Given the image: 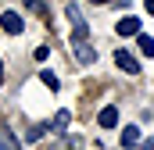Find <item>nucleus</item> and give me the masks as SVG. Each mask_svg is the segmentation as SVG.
I'll list each match as a JSON object with an SVG mask.
<instances>
[{
	"mask_svg": "<svg viewBox=\"0 0 154 150\" xmlns=\"http://www.w3.org/2000/svg\"><path fill=\"white\" fill-rule=\"evenodd\" d=\"M68 18H72V25H82V11H79L75 4H68V11H65Z\"/></svg>",
	"mask_w": 154,
	"mask_h": 150,
	"instance_id": "11",
	"label": "nucleus"
},
{
	"mask_svg": "<svg viewBox=\"0 0 154 150\" xmlns=\"http://www.w3.org/2000/svg\"><path fill=\"white\" fill-rule=\"evenodd\" d=\"M147 14H154V0H147Z\"/></svg>",
	"mask_w": 154,
	"mask_h": 150,
	"instance_id": "16",
	"label": "nucleus"
},
{
	"mask_svg": "<svg viewBox=\"0 0 154 150\" xmlns=\"http://www.w3.org/2000/svg\"><path fill=\"white\" fill-rule=\"evenodd\" d=\"M39 79H43V86H50V89H57V86H61L54 72H39Z\"/></svg>",
	"mask_w": 154,
	"mask_h": 150,
	"instance_id": "10",
	"label": "nucleus"
},
{
	"mask_svg": "<svg viewBox=\"0 0 154 150\" xmlns=\"http://www.w3.org/2000/svg\"><path fill=\"white\" fill-rule=\"evenodd\" d=\"M143 150H154V136H147V140H143Z\"/></svg>",
	"mask_w": 154,
	"mask_h": 150,
	"instance_id": "15",
	"label": "nucleus"
},
{
	"mask_svg": "<svg viewBox=\"0 0 154 150\" xmlns=\"http://www.w3.org/2000/svg\"><path fill=\"white\" fill-rule=\"evenodd\" d=\"M68 122H72V114H68V111H57V118H54V129H57V132H65V129H68Z\"/></svg>",
	"mask_w": 154,
	"mask_h": 150,
	"instance_id": "9",
	"label": "nucleus"
},
{
	"mask_svg": "<svg viewBox=\"0 0 154 150\" xmlns=\"http://www.w3.org/2000/svg\"><path fill=\"white\" fill-rule=\"evenodd\" d=\"M0 150H18V140H14L7 129H0Z\"/></svg>",
	"mask_w": 154,
	"mask_h": 150,
	"instance_id": "8",
	"label": "nucleus"
},
{
	"mask_svg": "<svg viewBox=\"0 0 154 150\" xmlns=\"http://www.w3.org/2000/svg\"><path fill=\"white\" fill-rule=\"evenodd\" d=\"M93 4H108V0H93Z\"/></svg>",
	"mask_w": 154,
	"mask_h": 150,
	"instance_id": "18",
	"label": "nucleus"
},
{
	"mask_svg": "<svg viewBox=\"0 0 154 150\" xmlns=\"http://www.w3.org/2000/svg\"><path fill=\"white\" fill-rule=\"evenodd\" d=\"M0 25H4V32H11V36H18V32L25 29V25H22V18H18L14 11H4V14H0Z\"/></svg>",
	"mask_w": 154,
	"mask_h": 150,
	"instance_id": "1",
	"label": "nucleus"
},
{
	"mask_svg": "<svg viewBox=\"0 0 154 150\" xmlns=\"http://www.w3.org/2000/svg\"><path fill=\"white\" fill-rule=\"evenodd\" d=\"M86 36H90V32H86V25H75V32H72V43H86Z\"/></svg>",
	"mask_w": 154,
	"mask_h": 150,
	"instance_id": "12",
	"label": "nucleus"
},
{
	"mask_svg": "<svg viewBox=\"0 0 154 150\" xmlns=\"http://www.w3.org/2000/svg\"><path fill=\"white\" fill-rule=\"evenodd\" d=\"M75 57L82 61V64H93V61H97V54H93V50H90L86 43H79V46H75Z\"/></svg>",
	"mask_w": 154,
	"mask_h": 150,
	"instance_id": "7",
	"label": "nucleus"
},
{
	"mask_svg": "<svg viewBox=\"0 0 154 150\" xmlns=\"http://www.w3.org/2000/svg\"><path fill=\"white\" fill-rule=\"evenodd\" d=\"M136 46H140V54H143V57H154V39H151V36L136 32Z\"/></svg>",
	"mask_w": 154,
	"mask_h": 150,
	"instance_id": "5",
	"label": "nucleus"
},
{
	"mask_svg": "<svg viewBox=\"0 0 154 150\" xmlns=\"http://www.w3.org/2000/svg\"><path fill=\"white\" fill-rule=\"evenodd\" d=\"M115 64L122 68V72H129V75H136V72H140L136 57H133V54H125V50H115Z\"/></svg>",
	"mask_w": 154,
	"mask_h": 150,
	"instance_id": "2",
	"label": "nucleus"
},
{
	"mask_svg": "<svg viewBox=\"0 0 154 150\" xmlns=\"http://www.w3.org/2000/svg\"><path fill=\"white\" fill-rule=\"evenodd\" d=\"M50 57V46H36V61H47Z\"/></svg>",
	"mask_w": 154,
	"mask_h": 150,
	"instance_id": "14",
	"label": "nucleus"
},
{
	"mask_svg": "<svg viewBox=\"0 0 154 150\" xmlns=\"http://www.w3.org/2000/svg\"><path fill=\"white\" fill-rule=\"evenodd\" d=\"M25 4H29V7H32V11H36L39 18H43V14H47V11H43V0H25Z\"/></svg>",
	"mask_w": 154,
	"mask_h": 150,
	"instance_id": "13",
	"label": "nucleus"
},
{
	"mask_svg": "<svg viewBox=\"0 0 154 150\" xmlns=\"http://www.w3.org/2000/svg\"><path fill=\"white\" fill-rule=\"evenodd\" d=\"M115 32L118 36H136V32H140V18H133V14H129V18H118Z\"/></svg>",
	"mask_w": 154,
	"mask_h": 150,
	"instance_id": "3",
	"label": "nucleus"
},
{
	"mask_svg": "<svg viewBox=\"0 0 154 150\" xmlns=\"http://www.w3.org/2000/svg\"><path fill=\"white\" fill-rule=\"evenodd\" d=\"M122 143H125V147H136V143H140V129H136V125H125V129H122Z\"/></svg>",
	"mask_w": 154,
	"mask_h": 150,
	"instance_id": "6",
	"label": "nucleus"
},
{
	"mask_svg": "<svg viewBox=\"0 0 154 150\" xmlns=\"http://www.w3.org/2000/svg\"><path fill=\"white\" fill-rule=\"evenodd\" d=\"M0 82H4V64H0Z\"/></svg>",
	"mask_w": 154,
	"mask_h": 150,
	"instance_id": "17",
	"label": "nucleus"
},
{
	"mask_svg": "<svg viewBox=\"0 0 154 150\" xmlns=\"http://www.w3.org/2000/svg\"><path fill=\"white\" fill-rule=\"evenodd\" d=\"M97 122H100L104 129H115L118 125V107H104V111L97 114Z\"/></svg>",
	"mask_w": 154,
	"mask_h": 150,
	"instance_id": "4",
	"label": "nucleus"
}]
</instances>
